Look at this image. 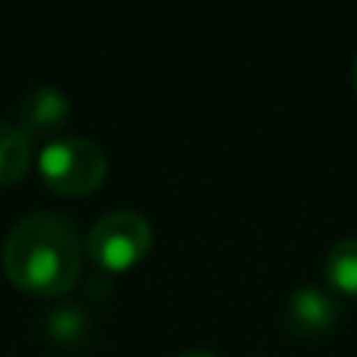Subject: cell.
<instances>
[{"label":"cell","instance_id":"6da1fadb","mask_svg":"<svg viewBox=\"0 0 357 357\" xmlns=\"http://www.w3.org/2000/svg\"><path fill=\"white\" fill-rule=\"evenodd\" d=\"M85 245L69 216L35 210L6 232L0 264L10 282L38 298H60L79 282Z\"/></svg>","mask_w":357,"mask_h":357},{"label":"cell","instance_id":"7a4b0ae2","mask_svg":"<svg viewBox=\"0 0 357 357\" xmlns=\"http://www.w3.org/2000/svg\"><path fill=\"white\" fill-rule=\"evenodd\" d=\"M38 173L60 195H88L107 176V154L85 135H56L38 154Z\"/></svg>","mask_w":357,"mask_h":357},{"label":"cell","instance_id":"3957f363","mask_svg":"<svg viewBox=\"0 0 357 357\" xmlns=\"http://www.w3.org/2000/svg\"><path fill=\"white\" fill-rule=\"evenodd\" d=\"M151 241H154V229H151L144 213L110 210V213L98 216L94 226L88 229L85 251L100 270L119 273L135 266L151 251Z\"/></svg>","mask_w":357,"mask_h":357},{"label":"cell","instance_id":"277c9868","mask_svg":"<svg viewBox=\"0 0 357 357\" xmlns=\"http://www.w3.org/2000/svg\"><path fill=\"white\" fill-rule=\"evenodd\" d=\"M69 119V98L54 85L29 91L19 104V129L29 138H47L60 132Z\"/></svg>","mask_w":357,"mask_h":357},{"label":"cell","instance_id":"5b68a950","mask_svg":"<svg viewBox=\"0 0 357 357\" xmlns=\"http://www.w3.org/2000/svg\"><path fill=\"white\" fill-rule=\"evenodd\" d=\"M342 307L339 298L333 291L320 289V285H304V289H295L289 298V323L298 329V333H326L339 323Z\"/></svg>","mask_w":357,"mask_h":357},{"label":"cell","instance_id":"8992f818","mask_svg":"<svg viewBox=\"0 0 357 357\" xmlns=\"http://www.w3.org/2000/svg\"><path fill=\"white\" fill-rule=\"evenodd\" d=\"M29 167H31V138L19 129V123L0 119V185L22 178Z\"/></svg>","mask_w":357,"mask_h":357},{"label":"cell","instance_id":"52a82bcc","mask_svg":"<svg viewBox=\"0 0 357 357\" xmlns=\"http://www.w3.org/2000/svg\"><path fill=\"white\" fill-rule=\"evenodd\" d=\"M323 270H326V279L333 289H339L342 295L357 298V235L335 241L333 251L326 254Z\"/></svg>","mask_w":357,"mask_h":357},{"label":"cell","instance_id":"ba28073f","mask_svg":"<svg viewBox=\"0 0 357 357\" xmlns=\"http://www.w3.org/2000/svg\"><path fill=\"white\" fill-rule=\"evenodd\" d=\"M178 357H220V354L204 351V348H191V351H185V354H178Z\"/></svg>","mask_w":357,"mask_h":357},{"label":"cell","instance_id":"9c48e42d","mask_svg":"<svg viewBox=\"0 0 357 357\" xmlns=\"http://www.w3.org/2000/svg\"><path fill=\"white\" fill-rule=\"evenodd\" d=\"M354 88H357V60H354Z\"/></svg>","mask_w":357,"mask_h":357}]
</instances>
